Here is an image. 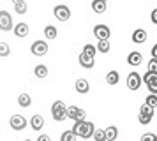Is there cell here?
<instances>
[{"label":"cell","mask_w":157,"mask_h":141,"mask_svg":"<svg viewBox=\"0 0 157 141\" xmlns=\"http://www.w3.org/2000/svg\"><path fill=\"white\" fill-rule=\"evenodd\" d=\"M94 124L92 122H88V120H74V125H72V131L76 136L79 138H83V139H88V138H92L94 134Z\"/></svg>","instance_id":"cell-1"},{"label":"cell","mask_w":157,"mask_h":141,"mask_svg":"<svg viewBox=\"0 0 157 141\" xmlns=\"http://www.w3.org/2000/svg\"><path fill=\"white\" fill-rule=\"evenodd\" d=\"M51 116L55 122H64L67 118V106L64 104V101H55L51 104Z\"/></svg>","instance_id":"cell-2"},{"label":"cell","mask_w":157,"mask_h":141,"mask_svg":"<svg viewBox=\"0 0 157 141\" xmlns=\"http://www.w3.org/2000/svg\"><path fill=\"white\" fill-rule=\"evenodd\" d=\"M53 16L58 21H69L71 20V9L64 4H58V6L53 7Z\"/></svg>","instance_id":"cell-3"},{"label":"cell","mask_w":157,"mask_h":141,"mask_svg":"<svg viewBox=\"0 0 157 141\" xmlns=\"http://www.w3.org/2000/svg\"><path fill=\"white\" fill-rule=\"evenodd\" d=\"M27 125H29V122H27V118H25L23 115H13V116L9 118V127H11L13 131H23Z\"/></svg>","instance_id":"cell-4"},{"label":"cell","mask_w":157,"mask_h":141,"mask_svg":"<svg viewBox=\"0 0 157 141\" xmlns=\"http://www.w3.org/2000/svg\"><path fill=\"white\" fill-rule=\"evenodd\" d=\"M14 28L13 25V18L7 11H0V30L2 32H11Z\"/></svg>","instance_id":"cell-5"},{"label":"cell","mask_w":157,"mask_h":141,"mask_svg":"<svg viewBox=\"0 0 157 141\" xmlns=\"http://www.w3.org/2000/svg\"><path fill=\"white\" fill-rule=\"evenodd\" d=\"M141 83H143V79H141V76H140V72L132 70V72L127 76V88L129 90L136 92L140 86H141Z\"/></svg>","instance_id":"cell-6"},{"label":"cell","mask_w":157,"mask_h":141,"mask_svg":"<svg viewBox=\"0 0 157 141\" xmlns=\"http://www.w3.org/2000/svg\"><path fill=\"white\" fill-rule=\"evenodd\" d=\"M30 51H32V55H36V56H44L46 53H48V42H44V41L32 42Z\"/></svg>","instance_id":"cell-7"},{"label":"cell","mask_w":157,"mask_h":141,"mask_svg":"<svg viewBox=\"0 0 157 141\" xmlns=\"http://www.w3.org/2000/svg\"><path fill=\"white\" fill-rule=\"evenodd\" d=\"M94 35H95V39L101 41V39H109V35H111V30L108 25H95L94 27Z\"/></svg>","instance_id":"cell-8"},{"label":"cell","mask_w":157,"mask_h":141,"mask_svg":"<svg viewBox=\"0 0 157 141\" xmlns=\"http://www.w3.org/2000/svg\"><path fill=\"white\" fill-rule=\"evenodd\" d=\"M85 109H81L78 106H69L67 108V118L71 120H85Z\"/></svg>","instance_id":"cell-9"},{"label":"cell","mask_w":157,"mask_h":141,"mask_svg":"<svg viewBox=\"0 0 157 141\" xmlns=\"http://www.w3.org/2000/svg\"><path fill=\"white\" fill-rule=\"evenodd\" d=\"M79 65H81L83 69H94V65H95V58L81 51V55H79Z\"/></svg>","instance_id":"cell-10"},{"label":"cell","mask_w":157,"mask_h":141,"mask_svg":"<svg viewBox=\"0 0 157 141\" xmlns=\"http://www.w3.org/2000/svg\"><path fill=\"white\" fill-rule=\"evenodd\" d=\"M147 30L145 28H136L134 32H132V42L134 44H143V42L147 41Z\"/></svg>","instance_id":"cell-11"},{"label":"cell","mask_w":157,"mask_h":141,"mask_svg":"<svg viewBox=\"0 0 157 141\" xmlns=\"http://www.w3.org/2000/svg\"><path fill=\"white\" fill-rule=\"evenodd\" d=\"M74 88H76L78 93H88V92H90V83L86 81L85 78H79V79H76Z\"/></svg>","instance_id":"cell-12"},{"label":"cell","mask_w":157,"mask_h":141,"mask_svg":"<svg viewBox=\"0 0 157 141\" xmlns=\"http://www.w3.org/2000/svg\"><path fill=\"white\" fill-rule=\"evenodd\" d=\"M141 62H143V55L140 53V51H131V53H129V56H127V63L129 65L138 67Z\"/></svg>","instance_id":"cell-13"},{"label":"cell","mask_w":157,"mask_h":141,"mask_svg":"<svg viewBox=\"0 0 157 141\" xmlns=\"http://www.w3.org/2000/svg\"><path fill=\"white\" fill-rule=\"evenodd\" d=\"M13 32H14L16 37H27L30 32V28L27 23H16V27L13 28Z\"/></svg>","instance_id":"cell-14"},{"label":"cell","mask_w":157,"mask_h":141,"mask_svg":"<svg viewBox=\"0 0 157 141\" xmlns=\"http://www.w3.org/2000/svg\"><path fill=\"white\" fill-rule=\"evenodd\" d=\"M30 127H32L34 131H41L44 127V118L41 115H34V116L30 118Z\"/></svg>","instance_id":"cell-15"},{"label":"cell","mask_w":157,"mask_h":141,"mask_svg":"<svg viewBox=\"0 0 157 141\" xmlns=\"http://www.w3.org/2000/svg\"><path fill=\"white\" fill-rule=\"evenodd\" d=\"M92 11L95 14H104L106 13V2H104V0H94L92 2Z\"/></svg>","instance_id":"cell-16"},{"label":"cell","mask_w":157,"mask_h":141,"mask_svg":"<svg viewBox=\"0 0 157 141\" xmlns=\"http://www.w3.org/2000/svg\"><path fill=\"white\" fill-rule=\"evenodd\" d=\"M34 74H36V78L44 79V78L50 74V70H48V67H46L44 63H39V65H36V67H34Z\"/></svg>","instance_id":"cell-17"},{"label":"cell","mask_w":157,"mask_h":141,"mask_svg":"<svg viewBox=\"0 0 157 141\" xmlns=\"http://www.w3.org/2000/svg\"><path fill=\"white\" fill-rule=\"evenodd\" d=\"M18 104L21 106V108H30L32 106V97H30V93H20L18 95Z\"/></svg>","instance_id":"cell-18"},{"label":"cell","mask_w":157,"mask_h":141,"mask_svg":"<svg viewBox=\"0 0 157 141\" xmlns=\"http://www.w3.org/2000/svg\"><path fill=\"white\" fill-rule=\"evenodd\" d=\"M44 37L46 39H57L58 37V28L57 27H53V25H48V27L44 28Z\"/></svg>","instance_id":"cell-19"},{"label":"cell","mask_w":157,"mask_h":141,"mask_svg":"<svg viewBox=\"0 0 157 141\" xmlns=\"http://www.w3.org/2000/svg\"><path fill=\"white\" fill-rule=\"evenodd\" d=\"M97 51L99 53H109V49H111V44H109V39H101L99 42H97Z\"/></svg>","instance_id":"cell-20"},{"label":"cell","mask_w":157,"mask_h":141,"mask_svg":"<svg viewBox=\"0 0 157 141\" xmlns=\"http://www.w3.org/2000/svg\"><path fill=\"white\" fill-rule=\"evenodd\" d=\"M106 141H115L117 138H118V129L115 125H109V127H106Z\"/></svg>","instance_id":"cell-21"},{"label":"cell","mask_w":157,"mask_h":141,"mask_svg":"<svg viewBox=\"0 0 157 141\" xmlns=\"http://www.w3.org/2000/svg\"><path fill=\"white\" fill-rule=\"evenodd\" d=\"M120 81V74H118V70H109L106 74V83L108 85H117Z\"/></svg>","instance_id":"cell-22"},{"label":"cell","mask_w":157,"mask_h":141,"mask_svg":"<svg viewBox=\"0 0 157 141\" xmlns=\"http://www.w3.org/2000/svg\"><path fill=\"white\" fill-rule=\"evenodd\" d=\"M145 104L152 106V108H157V93H148L145 97Z\"/></svg>","instance_id":"cell-23"},{"label":"cell","mask_w":157,"mask_h":141,"mask_svg":"<svg viewBox=\"0 0 157 141\" xmlns=\"http://www.w3.org/2000/svg\"><path fill=\"white\" fill-rule=\"evenodd\" d=\"M92 138L95 141H106V132H104V131H101V129H94Z\"/></svg>","instance_id":"cell-24"},{"label":"cell","mask_w":157,"mask_h":141,"mask_svg":"<svg viewBox=\"0 0 157 141\" xmlns=\"http://www.w3.org/2000/svg\"><path fill=\"white\" fill-rule=\"evenodd\" d=\"M154 109H155V108H152V106H148V104H145V102H143L141 108H140V113H143V115H148V116H152V118H154Z\"/></svg>","instance_id":"cell-25"},{"label":"cell","mask_w":157,"mask_h":141,"mask_svg":"<svg viewBox=\"0 0 157 141\" xmlns=\"http://www.w3.org/2000/svg\"><path fill=\"white\" fill-rule=\"evenodd\" d=\"M76 138H78V136H76L74 131L71 129V131H65V132L62 134V138H60V139H62V141H74Z\"/></svg>","instance_id":"cell-26"},{"label":"cell","mask_w":157,"mask_h":141,"mask_svg":"<svg viewBox=\"0 0 157 141\" xmlns=\"http://www.w3.org/2000/svg\"><path fill=\"white\" fill-rule=\"evenodd\" d=\"M83 53H86V55H90V56H95V53H97V48L86 42L85 46H83Z\"/></svg>","instance_id":"cell-27"},{"label":"cell","mask_w":157,"mask_h":141,"mask_svg":"<svg viewBox=\"0 0 157 141\" xmlns=\"http://www.w3.org/2000/svg\"><path fill=\"white\" fill-rule=\"evenodd\" d=\"M138 122H140L141 125H148L150 122H152V116H148V115H143V113H138Z\"/></svg>","instance_id":"cell-28"},{"label":"cell","mask_w":157,"mask_h":141,"mask_svg":"<svg viewBox=\"0 0 157 141\" xmlns=\"http://www.w3.org/2000/svg\"><path fill=\"white\" fill-rule=\"evenodd\" d=\"M11 48H9L7 42H0V56H9Z\"/></svg>","instance_id":"cell-29"},{"label":"cell","mask_w":157,"mask_h":141,"mask_svg":"<svg viewBox=\"0 0 157 141\" xmlns=\"http://www.w3.org/2000/svg\"><path fill=\"white\" fill-rule=\"evenodd\" d=\"M14 11H16V14H25L27 13V4H25V2L14 4Z\"/></svg>","instance_id":"cell-30"},{"label":"cell","mask_w":157,"mask_h":141,"mask_svg":"<svg viewBox=\"0 0 157 141\" xmlns=\"http://www.w3.org/2000/svg\"><path fill=\"white\" fill-rule=\"evenodd\" d=\"M147 86H148V92H150V93H157V79H152V81H148V83H147Z\"/></svg>","instance_id":"cell-31"},{"label":"cell","mask_w":157,"mask_h":141,"mask_svg":"<svg viewBox=\"0 0 157 141\" xmlns=\"http://www.w3.org/2000/svg\"><path fill=\"white\" fill-rule=\"evenodd\" d=\"M148 70L157 72V58H155V56H152V58L148 60Z\"/></svg>","instance_id":"cell-32"},{"label":"cell","mask_w":157,"mask_h":141,"mask_svg":"<svg viewBox=\"0 0 157 141\" xmlns=\"http://www.w3.org/2000/svg\"><path fill=\"white\" fill-rule=\"evenodd\" d=\"M141 141H157V136L155 134H143L141 136Z\"/></svg>","instance_id":"cell-33"},{"label":"cell","mask_w":157,"mask_h":141,"mask_svg":"<svg viewBox=\"0 0 157 141\" xmlns=\"http://www.w3.org/2000/svg\"><path fill=\"white\" fill-rule=\"evenodd\" d=\"M150 20H152V23H154V25H157V7H155V9H152V14H150Z\"/></svg>","instance_id":"cell-34"},{"label":"cell","mask_w":157,"mask_h":141,"mask_svg":"<svg viewBox=\"0 0 157 141\" xmlns=\"http://www.w3.org/2000/svg\"><path fill=\"white\" fill-rule=\"evenodd\" d=\"M37 141H51V138L48 136V134H41V136L37 138Z\"/></svg>","instance_id":"cell-35"},{"label":"cell","mask_w":157,"mask_h":141,"mask_svg":"<svg viewBox=\"0 0 157 141\" xmlns=\"http://www.w3.org/2000/svg\"><path fill=\"white\" fill-rule=\"evenodd\" d=\"M150 53H152V56H155V58H157V44L152 46V51H150Z\"/></svg>","instance_id":"cell-36"},{"label":"cell","mask_w":157,"mask_h":141,"mask_svg":"<svg viewBox=\"0 0 157 141\" xmlns=\"http://www.w3.org/2000/svg\"><path fill=\"white\" fill-rule=\"evenodd\" d=\"M20 2H25V0H13V4H20Z\"/></svg>","instance_id":"cell-37"},{"label":"cell","mask_w":157,"mask_h":141,"mask_svg":"<svg viewBox=\"0 0 157 141\" xmlns=\"http://www.w3.org/2000/svg\"><path fill=\"white\" fill-rule=\"evenodd\" d=\"M104 2H106V0H104Z\"/></svg>","instance_id":"cell-38"}]
</instances>
